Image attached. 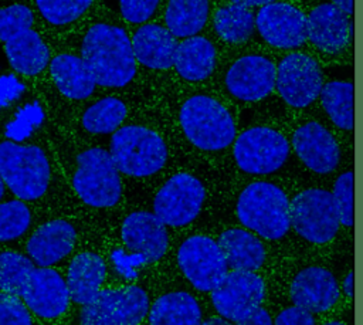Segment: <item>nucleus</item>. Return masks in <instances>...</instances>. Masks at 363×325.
<instances>
[{
    "label": "nucleus",
    "mask_w": 363,
    "mask_h": 325,
    "mask_svg": "<svg viewBox=\"0 0 363 325\" xmlns=\"http://www.w3.org/2000/svg\"><path fill=\"white\" fill-rule=\"evenodd\" d=\"M57 45L75 50L91 68L102 92L126 94L140 87L129 26L111 9L101 6L69 37Z\"/></svg>",
    "instance_id": "f257e3e1"
},
{
    "label": "nucleus",
    "mask_w": 363,
    "mask_h": 325,
    "mask_svg": "<svg viewBox=\"0 0 363 325\" xmlns=\"http://www.w3.org/2000/svg\"><path fill=\"white\" fill-rule=\"evenodd\" d=\"M0 44L10 70L35 84L44 78L52 44L41 31L27 0L0 4Z\"/></svg>",
    "instance_id": "f03ea898"
},
{
    "label": "nucleus",
    "mask_w": 363,
    "mask_h": 325,
    "mask_svg": "<svg viewBox=\"0 0 363 325\" xmlns=\"http://www.w3.org/2000/svg\"><path fill=\"white\" fill-rule=\"evenodd\" d=\"M174 118L183 138L200 152L216 153L231 146L237 126L231 111L217 97L203 91L174 97Z\"/></svg>",
    "instance_id": "7ed1b4c3"
},
{
    "label": "nucleus",
    "mask_w": 363,
    "mask_h": 325,
    "mask_svg": "<svg viewBox=\"0 0 363 325\" xmlns=\"http://www.w3.org/2000/svg\"><path fill=\"white\" fill-rule=\"evenodd\" d=\"M68 179L77 197L89 207L112 209L122 200V175L109 149L99 145L82 146L71 156Z\"/></svg>",
    "instance_id": "20e7f679"
},
{
    "label": "nucleus",
    "mask_w": 363,
    "mask_h": 325,
    "mask_svg": "<svg viewBox=\"0 0 363 325\" xmlns=\"http://www.w3.org/2000/svg\"><path fill=\"white\" fill-rule=\"evenodd\" d=\"M0 173L9 192L27 203L44 199L54 182L50 153L33 142L1 139Z\"/></svg>",
    "instance_id": "39448f33"
},
{
    "label": "nucleus",
    "mask_w": 363,
    "mask_h": 325,
    "mask_svg": "<svg viewBox=\"0 0 363 325\" xmlns=\"http://www.w3.org/2000/svg\"><path fill=\"white\" fill-rule=\"evenodd\" d=\"M108 149L121 175L132 179L159 175L170 159L162 132L142 122H125L111 135Z\"/></svg>",
    "instance_id": "423d86ee"
},
{
    "label": "nucleus",
    "mask_w": 363,
    "mask_h": 325,
    "mask_svg": "<svg viewBox=\"0 0 363 325\" xmlns=\"http://www.w3.org/2000/svg\"><path fill=\"white\" fill-rule=\"evenodd\" d=\"M235 214L244 228L265 240H279L291 228V202L271 182H252L238 194Z\"/></svg>",
    "instance_id": "0eeeda50"
},
{
    "label": "nucleus",
    "mask_w": 363,
    "mask_h": 325,
    "mask_svg": "<svg viewBox=\"0 0 363 325\" xmlns=\"http://www.w3.org/2000/svg\"><path fill=\"white\" fill-rule=\"evenodd\" d=\"M207 190L200 177L190 172L170 175L156 190L152 211L167 227H184L203 210Z\"/></svg>",
    "instance_id": "6e6552de"
},
{
    "label": "nucleus",
    "mask_w": 363,
    "mask_h": 325,
    "mask_svg": "<svg viewBox=\"0 0 363 325\" xmlns=\"http://www.w3.org/2000/svg\"><path fill=\"white\" fill-rule=\"evenodd\" d=\"M150 301L139 285L102 288L79 312V325H142L147 319Z\"/></svg>",
    "instance_id": "1a4fd4ad"
},
{
    "label": "nucleus",
    "mask_w": 363,
    "mask_h": 325,
    "mask_svg": "<svg viewBox=\"0 0 363 325\" xmlns=\"http://www.w3.org/2000/svg\"><path fill=\"white\" fill-rule=\"evenodd\" d=\"M291 227L306 241L326 244L335 238L340 217L332 192L305 189L291 200Z\"/></svg>",
    "instance_id": "9d476101"
},
{
    "label": "nucleus",
    "mask_w": 363,
    "mask_h": 325,
    "mask_svg": "<svg viewBox=\"0 0 363 325\" xmlns=\"http://www.w3.org/2000/svg\"><path fill=\"white\" fill-rule=\"evenodd\" d=\"M289 156L286 138L269 126L242 131L233 143V158L240 170L248 175H269L281 169Z\"/></svg>",
    "instance_id": "9b49d317"
},
{
    "label": "nucleus",
    "mask_w": 363,
    "mask_h": 325,
    "mask_svg": "<svg viewBox=\"0 0 363 325\" xmlns=\"http://www.w3.org/2000/svg\"><path fill=\"white\" fill-rule=\"evenodd\" d=\"M43 81L69 104L79 105L102 91L84 58L72 48L52 45V54Z\"/></svg>",
    "instance_id": "f8f14e48"
},
{
    "label": "nucleus",
    "mask_w": 363,
    "mask_h": 325,
    "mask_svg": "<svg viewBox=\"0 0 363 325\" xmlns=\"http://www.w3.org/2000/svg\"><path fill=\"white\" fill-rule=\"evenodd\" d=\"M177 264L187 281L203 292H211L230 268L218 241L203 234L183 240L177 250Z\"/></svg>",
    "instance_id": "ddd939ff"
},
{
    "label": "nucleus",
    "mask_w": 363,
    "mask_h": 325,
    "mask_svg": "<svg viewBox=\"0 0 363 325\" xmlns=\"http://www.w3.org/2000/svg\"><path fill=\"white\" fill-rule=\"evenodd\" d=\"M265 299V282L255 271L231 270L211 291L217 314L234 324L257 311Z\"/></svg>",
    "instance_id": "4468645a"
},
{
    "label": "nucleus",
    "mask_w": 363,
    "mask_h": 325,
    "mask_svg": "<svg viewBox=\"0 0 363 325\" xmlns=\"http://www.w3.org/2000/svg\"><path fill=\"white\" fill-rule=\"evenodd\" d=\"M323 88L319 62L305 53H291L277 65L275 89L292 108L311 105Z\"/></svg>",
    "instance_id": "2eb2a0df"
},
{
    "label": "nucleus",
    "mask_w": 363,
    "mask_h": 325,
    "mask_svg": "<svg viewBox=\"0 0 363 325\" xmlns=\"http://www.w3.org/2000/svg\"><path fill=\"white\" fill-rule=\"evenodd\" d=\"M277 65L265 55L247 54L234 60L223 75L224 91L235 101L255 102L275 88Z\"/></svg>",
    "instance_id": "dca6fc26"
},
{
    "label": "nucleus",
    "mask_w": 363,
    "mask_h": 325,
    "mask_svg": "<svg viewBox=\"0 0 363 325\" xmlns=\"http://www.w3.org/2000/svg\"><path fill=\"white\" fill-rule=\"evenodd\" d=\"M133 54L142 75H164L173 72L179 40L162 20L130 28Z\"/></svg>",
    "instance_id": "f3484780"
},
{
    "label": "nucleus",
    "mask_w": 363,
    "mask_h": 325,
    "mask_svg": "<svg viewBox=\"0 0 363 325\" xmlns=\"http://www.w3.org/2000/svg\"><path fill=\"white\" fill-rule=\"evenodd\" d=\"M21 299L37 318L52 321L61 318L69 307L65 278L52 267H34L21 294Z\"/></svg>",
    "instance_id": "a211bd4d"
},
{
    "label": "nucleus",
    "mask_w": 363,
    "mask_h": 325,
    "mask_svg": "<svg viewBox=\"0 0 363 325\" xmlns=\"http://www.w3.org/2000/svg\"><path fill=\"white\" fill-rule=\"evenodd\" d=\"M255 30L277 48L301 47L306 35V16L292 3L274 1L262 6L255 16Z\"/></svg>",
    "instance_id": "6ab92c4d"
},
{
    "label": "nucleus",
    "mask_w": 363,
    "mask_h": 325,
    "mask_svg": "<svg viewBox=\"0 0 363 325\" xmlns=\"http://www.w3.org/2000/svg\"><path fill=\"white\" fill-rule=\"evenodd\" d=\"M51 44L74 34L99 7L98 0H27Z\"/></svg>",
    "instance_id": "aec40b11"
},
{
    "label": "nucleus",
    "mask_w": 363,
    "mask_h": 325,
    "mask_svg": "<svg viewBox=\"0 0 363 325\" xmlns=\"http://www.w3.org/2000/svg\"><path fill=\"white\" fill-rule=\"evenodd\" d=\"M125 247L146 263L159 261L169 248L167 226L149 210L130 211L121 227Z\"/></svg>",
    "instance_id": "412c9836"
},
{
    "label": "nucleus",
    "mask_w": 363,
    "mask_h": 325,
    "mask_svg": "<svg viewBox=\"0 0 363 325\" xmlns=\"http://www.w3.org/2000/svg\"><path fill=\"white\" fill-rule=\"evenodd\" d=\"M292 148L301 162L319 175L333 172L340 160V148L335 136L316 121L305 122L295 129Z\"/></svg>",
    "instance_id": "4be33fe9"
},
{
    "label": "nucleus",
    "mask_w": 363,
    "mask_h": 325,
    "mask_svg": "<svg viewBox=\"0 0 363 325\" xmlns=\"http://www.w3.org/2000/svg\"><path fill=\"white\" fill-rule=\"evenodd\" d=\"M130 108L126 94L101 92L78 105L77 123L85 135L108 136L128 122Z\"/></svg>",
    "instance_id": "5701e85b"
},
{
    "label": "nucleus",
    "mask_w": 363,
    "mask_h": 325,
    "mask_svg": "<svg viewBox=\"0 0 363 325\" xmlns=\"http://www.w3.org/2000/svg\"><path fill=\"white\" fill-rule=\"evenodd\" d=\"M340 295L335 275L323 267L311 265L301 270L292 280L289 297L294 305L312 314L329 311Z\"/></svg>",
    "instance_id": "b1692460"
},
{
    "label": "nucleus",
    "mask_w": 363,
    "mask_h": 325,
    "mask_svg": "<svg viewBox=\"0 0 363 325\" xmlns=\"http://www.w3.org/2000/svg\"><path fill=\"white\" fill-rule=\"evenodd\" d=\"M218 64L214 41L203 34L179 40L172 75L182 85H199L211 78Z\"/></svg>",
    "instance_id": "393cba45"
},
{
    "label": "nucleus",
    "mask_w": 363,
    "mask_h": 325,
    "mask_svg": "<svg viewBox=\"0 0 363 325\" xmlns=\"http://www.w3.org/2000/svg\"><path fill=\"white\" fill-rule=\"evenodd\" d=\"M75 243V226L65 219H54L31 233L26 253L37 267H52L72 253Z\"/></svg>",
    "instance_id": "a878e982"
},
{
    "label": "nucleus",
    "mask_w": 363,
    "mask_h": 325,
    "mask_svg": "<svg viewBox=\"0 0 363 325\" xmlns=\"http://www.w3.org/2000/svg\"><path fill=\"white\" fill-rule=\"evenodd\" d=\"M308 40L320 51L336 54L342 51L353 35L349 16L332 3L315 6L306 17Z\"/></svg>",
    "instance_id": "bb28decb"
},
{
    "label": "nucleus",
    "mask_w": 363,
    "mask_h": 325,
    "mask_svg": "<svg viewBox=\"0 0 363 325\" xmlns=\"http://www.w3.org/2000/svg\"><path fill=\"white\" fill-rule=\"evenodd\" d=\"M106 277V265L101 255L92 251L77 254L67 270V285L71 301L85 305L102 290Z\"/></svg>",
    "instance_id": "cd10ccee"
},
{
    "label": "nucleus",
    "mask_w": 363,
    "mask_h": 325,
    "mask_svg": "<svg viewBox=\"0 0 363 325\" xmlns=\"http://www.w3.org/2000/svg\"><path fill=\"white\" fill-rule=\"evenodd\" d=\"M218 244L231 270L257 271L267 258L264 243L259 237L242 227H231L218 236Z\"/></svg>",
    "instance_id": "c85d7f7f"
},
{
    "label": "nucleus",
    "mask_w": 363,
    "mask_h": 325,
    "mask_svg": "<svg viewBox=\"0 0 363 325\" xmlns=\"http://www.w3.org/2000/svg\"><path fill=\"white\" fill-rule=\"evenodd\" d=\"M210 18V0H166L160 17L177 40L201 34Z\"/></svg>",
    "instance_id": "c756f323"
},
{
    "label": "nucleus",
    "mask_w": 363,
    "mask_h": 325,
    "mask_svg": "<svg viewBox=\"0 0 363 325\" xmlns=\"http://www.w3.org/2000/svg\"><path fill=\"white\" fill-rule=\"evenodd\" d=\"M149 325H201L199 301L187 291H170L160 295L147 314Z\"/></svg>",
    "instance_id": "7c9ffc66"
},
{
    "label": "nucleus",
    "mask_w": 363,
    "mask_h": 325,
    "mask_svg": "<svg viewBox=\"0 0 363 325\" xmlns=\"http://www.w3.org/2000/svg\"><path fill=\"white\" fill-rule=\"evenodd\" d=\"M210 20L218 40L227 44L245 43L255 30L254 13L248 7L234 3L218 6Z\"/></svg>",
    "instance_id": "2f4dec72"
},
{
    "label": "nucleus",
    "mask_w": 363,
    "mask_h": 325,
    "mask_svg": "<svg viewBox=\"0 0 363 325\" xmlns=\"http://www.w3.org/2000/svg\"><path fill=\"white\" fill-rule=\"evenodd\" d=\"M320 102L330 121L343 131L354 128V87L350 81H329L320 91Z\"/></svg>",
    "instance_id": "473e14b6"
},
{
    "label": "nucleus",
    "mask_w": 363,
    "mask_h": 325,
    "mask_svg": "<svg viewBox=\"0 0 363 325\" xmlns=\"http://www.w3.org/2000/svg\"><path fill=\"white\" fill-rule=\"evenodd\" d=\"M35 264L28 255L17 251L0 253V291L14 295L21 294Z\"/></svg>",
    "instance_id": "72a5a7b5"
},
{
    "label": "nucleus",
    "mask_w": 363,
    "mask_h": 325,
    "mask_svg": "<svg viewBox=\"0 0 363 325\" xmlns=\"http://www.w3.org/2000/svg\"><path fill=\"white\" fill-rule=\"evenodd\" d=\"M33 221L27 202L17 197L0 202V241H13L24 236Z\"/></svg>",
    "instance_id": "f704fd0d"
},
{
    "label": "nucleus",
    "mask_w": 363,
    "mask_h": 325,
    "mask_svg": "<svg viewBox=\"0 0 363 325\" xmlns=\"http://www.w3.org/2000/svg\"><path fill=\"white\" fill-rule=\"evenodd\" d=\"M166 0H116L113 10L129 28L160 20Z\"/></svg>",
    "instance_id": "c9c22d12"
},
{
    "label": "nucleus",
    "mask_w": 363,
    "mask_h": 325,
    "mask_svg": "<svg viewBox=\"0 0 363 325\" xmlns=\"http://www.w3.org/2000/svg\"><path fill=\"white\" fill-rule=\"evenodd\" d=\"M333 199L339 211L340 224L353 227L354 224V175L346 170L337 176L333 184Z\"/></svg>",
    "instance_id": "e433bc0d"
},
{
    "label": "nucleus",
    "mask_w": 363,
    "mask_h": 325,
    "mask_svg": "<svg viewBox=\"0 0 363 325\" xmlns=\"http://www.w3.org/2000/svg\"><path fill=\"white\" fill-rule=\"evenodd\" d=\"M0 325H33V314L21 297L0 291Z\"/></svg>",
    "instance_id": "4c0bfd02"
},
{
    "label": "nucleus",
    "mask_w": 363,
    "mask_h": 325,
    "mask_svg": "<svg viewBox=\"0 0 363 325\" xmlns=\"http://www.w3.org/2000/svg\"><path fill=\"white\" fill-rule=\"evenodd\" d=\"M274 325H316V322L312 312L292 305L278 312L274 319Z\"/></svg>",
    "instance_id": "58836bf2"
},
{
    "label": "nucleus",
    "mask_w": 363,
    "mask_h": 325,
    "mask_svg": "<svg viewBox=\"0 0 363 325\" xmlns=\"http://www.w3.org/2000/svg\"><path fill=\"white\" fill-rule=\"evenodd\" d=\"M235 325H274V321H272L269 312L265 308L259 307L250 316L237 322Z\"/></svg>",
    "instance_id": "ea45409f"
},
{
    "label": "nucleus",
    "mask_w": 363,
    "mask_h": 325,
    "mask_svg": "<svg viewBox=\"0 0 363 325\" xmlns=\"http://www.w3.org/2000/svg\"><path fill=\"white\" fill-rule=\"evenodd\" d=\"M342 290H343V294H345L347 298H353V291H354V274H353V270L349 271V272L346 274V277L343 278Z\"/></svg>",
    "instance_id": "a19ab883"
},
{
    "label": "nucleus",
    "mask_w": 363,
    "mask_h": 325,
    "mask_svg": "<svg viewBox=\"0 0 363 325\" xmlns=\"http://www.w3.org/2000/svg\"><path fill=\"white\" fill-rule=\"evenodd\" d=\"M277 0H230V3H234V4H240V6H244V7H262V6H267L269 3H274Z\"/></svg>",
    "instance_id": "79ce46f5"
},
{
    "label": "nucleus",
    "mask_w": 363,
    "mask_h": 325,
    "mask_svg": "<svg viewBox=\"0 0 363 325\" xmlns=\"http://www.w3.org/2000/svg\"><path fill=\"white\" fill-rule=\"evenodd\" d=\"M332 4H335L337 9H340L347 16L353 14V11H354V0H332Z\"/></svg>",
    "instance_id": "37998d69"
},
{
    "label": "nucleus",
    "mask_w": 363,
    "mask_h": 325,
    "mask_svg": "<svg viewBox=\"0 0 363 325\" xmlns=\"http://www.w3.org/2000/svg\"><path fill=\"white\" fill-rule=\"evenodd\" d=\"M201 325H234V322L223 318V316H213V318H208L206 321H203Z\"/></svg>",
    "instance_id": "c03bdc74"
},
{
    "label": "nucleus",
    "mask_w": 363,
    "mask_h": 325,
    "mask_svg": "<svg viewBox=\"0 0 363 325\" xmlns=\"http://www.w3.org/2000/svg\"><path fill=\"white\" fill-rule=\"evenodd\" d=\"M7 192H9L7 184H6V182H4V179H3V176H1V173H0V202L6 200L4 197H6Z\"/></svg>",
    "instance_id": "a18cd8bd"
},
{
    "label": "nucleus",
    "mask_w": 363,
    "mask_h": 325,
    "mask_svg": "<svg viewBox=\"0 0 363 325\" xmlns=\"http://www.w3.org/2000/svg\"><path fill=\"white\" fill-rule=\"evenodd\" d=\"M320 325H347V324H345L343 321H339V319H330V321H326Z\"/></svg>",
    "instance_id": "49530a36"
},
{
    "label": "nucleus",
    "mask_w": 363,
    "mask_h": 325,
    "mask_svg": "<svg viewBox=\"0 0 363 325\" xmlns=\"http://www.w3.org/2000/svg\"><path fill=\"white\" fill-rule=\"evenodd\" d=\"M4 1H9V0H0V4H1V3H4Z\"/></svg>",
    "instance_id": "de8ad7c7"
}]
</instances>
